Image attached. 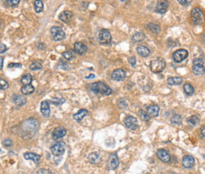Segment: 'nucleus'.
<instances>
[{
    "mask_svg": "<svg viewBox=\"0 0 205 174\" xmlns=\"http://www.w3.org/2000/svg\"><path fill=\"white\" fill-rule=\"evenodd\" d=\"M38 127H39V124L36 120L29 119V120H26L21 126L22 137L25 139H29L35 135V133L36 132Z\"/></svg>",
    "mask_w": 205,
    "mask_h": 174,
    "instance_id": "nucleus-1",
    "label": "nucleus"
},
{
    "mask_svg": "<svg viewBox=\"0 0 205 174\" xmlns=\"http://www.w3.org/2000/svg\"><path fill=\"white\" fill-rule=\"evenodd\" d=\"M91 90L97 95L109 96L112 93V90L103 81H97L91 85Z\"/></svg>",
    "mask_w": 205,
    "mask_h": 174,
    "instance_id": "nucleus-2",
    "label": "nucleus"
},
{
    "mask_svg": "<svg viewBox=\"0 0 205 174\" xmlns=\"http://www.w3.org/2000/svg\"><path fill=\"white\" fill-rule=\"evenodd\" d=\"M151 70L155 74H159L163 71V70L166 68V62L163 58H158L155 60L152 61L151 63Z\"/></svg>",
    "mask_w": 205,
    "mask_h": 174,
    "instance_id": "nucleus-3",
    "label": "nucleus"
},
{
    "mask_svg": "<svg viewBox=\"0 0 205 174\" xmlns=\"http://www.w3.org/2000/svg\"><path fill=\"white\" fill-rule=\"evenodd\" d=\"M192 71L196 76H201L204 74L205 70L204 62L201 59L196 58L194 59L193 60V68H192Z\"/></svg>",
    "mask_w": 205,
    "mask_h": 174,
    "instance_id": "nucleus-4",
    "label": "nucleus"
},
{
    "mask_svg": "<svg viewBox=\"0 0 205 174\" xmlns=\"http://www.w3.org/2000/svg\"><path fill=\"white\" fill-rule=\"evenodd\" d=\"M112 40V37L107 29H101L98 33V41L102 45H109Z\"/></svg>",
    "mask_w": 205,
    "mask_h": 174,
    "instance_id": "nucleus-5",
    "label": "nucleus"
},
{
    "mask_svg": "<svg viewBox=\"0 0 205 174\" xmlns=\"http://www.w3.org/2000/svg\"><path fill=\"white\" fill-rule=\"evenodd\" d=\"M51 35L55 41H61L66 37V33L62 28L58 26H53L51 29Z\"/></svg>",
    "mask_w": 205,
    "mask_h": 174,
    "instance_id": "nucleus-6",
    "label": "nucleus"
},
{
    "mask_svg": "<svg viewBox=\"0 0 205 174\" xmlns=\"http://www.w3.org/2000/svg\"><path fill=\"white\" fill-rule=\"evenodd\" d=\"M204 14L202 10L198 7H195L191 11V18L193 23L194 25H198L203 21Z\"/></svg>",
    "mask_w": 205,
    "mask_h": 174,
    "instance_id": "nucleus-7",
    "label": "nucleus"
},
{
    "mask_svg": "<svg viewBox=\"0 0 205 174\" xmlns=\"http://www.w3.org/2000/svg\"><path fill=\"white\" fill-rule=\"evenodd\" d=\"M189 56V52L185 49H178L176 51H174L172 55L174 61L177 63H179L181 62Z\"/></svg>",
    "mask_w": 205,
    "mask_h": 174,
    "instance_id": "nucleus-8",
    "label": "nucleus"
},
{
    "mask_svg": "<svg viewBox=\"0 0 205 174\" xmlns=\"http://www.w3.org/2000/svg\"><path fill=\"white\" fill-rule=\"evenodd\" d=\"M66 144L63 142H57L51 147V152L55 156L62 155L65 152Z\"/></svg>",
    "mask_w": 205,
    "mask_h": 174,
    "instance_id": "nucleus-9",
    "label": "nucleus"
},
{
    "mask_svg": "<svg viewBox=\"0 0 205 174\" xmlns=\"http://www.w3.org/2000/svg\"><path fill=\"white\" fill-rule=\"evenodd\" d=\"M119 165V159L117 153H111L107 161V169L109 170H113L117 169Z\"/></svg>",
    "mask_w": 205,
    "mask_h": 174,
    "instance_id": "nucleus-10",
    "label": "nucleus"
},
{
    "mask_svg": "<svg viewBox=\"0 0 205 174\" xmlns=\"http://www.w3.org/2000/svg\"><path fill=\"white\" fill-rule=\"evenodd\" d=\"M125 125L129 130L134 131L138 128V121L134 116H129L125 120Z\"/></svg>",
    "mask_w": 205,
    "mask_h": 174,
    "instance_id": "nucleus-11",
    "label": "nucleus"
},
{
    "mask_svg": "<svg viewBox=\"0 0 205 174\" xmlns=\"http://www.w3.org/2000/svg\"><path fill=\"white\" fill-rule=\"evenodd\" d=\"M169 2L167 0H159L155 6V12L163 14L168 10Z\"/></svg>",
    "mask_w": 205,
    "mask_h": 174,
    "instance_id": "nucleus-12",
    "label": "nucleus"
},
{
    "mask_svg": "<svg viewBox=\"0 0 205 174\" xmlns=\"http://www.w3.org/2000/svg\"><path fill=\"white\" fill-rule=\"evenodd\" d=\"M125 74H126L125 72L121 68L120 69H116L111 74V79L116 81H122L125 78Z\"/></svg>",
    "mask_w": 205,
    "mask_h": 174,
    "instance_id": "nucleus-13",
    "label": "nucleus"
},
{
    "mask_svg": "<svg viewBox=\"0 0 205 174\" xmlns=\"http://www.w3.org/2000/svg\"><path fill=\"white\" fill-rule=\"evenodd\" d=\"M156 154L159 160L162 161L163 162H169L171 161V155L168 153V151L164 150V149H159L156 152Z\"/></svg>",
    "mask_w": 205,
    "mask_h": 174,
    "instance_id": "nucleus-14",
    "label": "nucleus"
},
{
    "mask_svg": "<svg viewBox=\"0 0 205 174\" xmlns=\"http://www.w3.org/2000/svg\"><path fill=\"white\" fill-rule=\"evenodd\" d=\"M74 51H76L79 56H84L88 51V48L82 42H76L74 44Z\"/></svg>",
    "mask_w": 205,
    "mask_h": 174,
    "instance_id": "nucleus-15",
    "label": "nucleus"
},
{
    "mask_svg": "<svg viewBox=\"0 0 205 174\" xmlns=\"http://www.w3.org/2000/svg\"><path fill=\"white\" fill-rule=\"evenodd\" d=\"M66 135V130L63 127H58L54 130L52 133V139L53 140H57L61 138H63Z\"/></svg>",
    "mask_w": 205,
    "mask_h": 174,
    "instance_id": "nucleus-16",
    "label": "nucleus"
},
{
    "mask_svg": "<svg viewBox=\"0 0 205 174\" xmlns=\"http://www.w3.org/2000/svg\"><path fill=\"white\" fill-rule=\"evenodd\" d=\"M195 164V159L191 155H185L182 158V165L185 169H190Z\"/></svg>",
    "mask_w": 205,
    "mask_h": 174,
    "instance_id": "nucleus-17",
    "label": "nucleus"
},
{
    "mask_svg": "<svg viewBox=\"0 0 205 174\" xmlns=\"http://www.w3.org/2000/svg\"><path fill=\"white\" fill-rule=\"evenodd\" d=\"M40 111L41 113L43 114V116L44 117H49L50 113H51V109H50V106H49L48 102L47 101H44L41 102V105H40Z\"/></svg>",
    "mask_w": 205,
    "mask_h": 174,
    "instance_id": "nucleus-18",
    "label": "nucleus"
},
{
    "mask_svg": "<svg viewBox=\"0 0 205 174\" xmlns=\"http://www.w3.org/2000/svg\"><path fill=\"white\" fill-rule=\"evenodd\" d=\"M146 112L151 117H155V116H158V114H159V107L158 105H155V104L149 105V106L147 107Z\"/></svg>",
    "mask_w": 205,
    "mask_h": 174,
    "instance_id": "nucleus-19",
    "label": "nucleus"
},
{
    "mask_svg": "<svg viewBox=\"0 0 205 174\" xmlns=\"http://www.w3.org/2000/svg\"><path fill=\"white\" fill-rule=\"evenodd\" d=\"M72 17H73L72 12L69 11V10H65V11H62V13H60V14L58 15V18L62 21L65 22V23H67V22H69L70 21Z\"/></svg>",
    "mask_w": 205,
    "mask_h": 174,
    "instance_id": "nucleus-20",
    "label": "nucleus"
},
{
    "mask_svg": "<svg viewBox=\"0 0 205 174\" xmlns=\"http://www.w3.org/2000/svg\"><path fill=\"white\" fill-rule=\"evenodd\" d=\"M88 114V111L87 109H81V110H79L77 113L74 114L73 118H74V120L77 121V122H81Z\"/></svg>",
    "mask_w": 205,
    "mask_h": 174,
    "instance_id": "nucleus-21",
    "label": "nucleus"
},
{
    "mask_svg": "<svg viewBox=\"0 0 205 174\" xmlns=\"http://www.w3.org/2000/svg\"><path fill=\"white\" fill-rule=\"evenodd\" d=\"M24 158H26V160H32L36 164H37L39 162V160H40L41 157H40V155L36 154V153L28 152V153H24Z\"/></svg>",
    "mask_w": 205,
    "mask_h": 174,
    "instance_id": "nucleus-22",
    "label": "nucleus"
},
{
    "mask_svg": "<svg viewBox=\"0 0 205 174\" xmlns=\"http://www.w3.org/2000/svg\"><path fill=\"white\" fill-rule=\"evenodd\" d=\"M137 53L142 57H147L150 55V50L144 45H138L136 48Z\"/></svg>",
    "mask_w": 205,
    "mask_h": 174,
    "instance_id": "nucleus-23",
    "label": "nucleus"
},
{
    "mask_svg": "<svg viewBox=\"0 0 205 174\" xmlns=\"http://www.w3.org/2000/svg\"><path fill=\"white\" fill-rule=\"evenodd\" d=\"M12 99H13V101H14V104H16V105H18V106L24 105L26 102V98H25L24 96L18 95V94H15V95L13 96Z\"/></svg>",
    "mask_w": 205,
    "mask_h": 174,
    "instance_id": "nucleus-24",
    "label": "nucleus"
},
{
    "mask_svg": "<svg viewBox=\"0 0 205 174\" xmlns=\"http://www.w3.org/2000/svg\"><path fill=\"white\" fill-rule=\"evenodd\" d=\"M146 39V35L142 32L134 33L132 37V41L134 43H139V42L144 41Z\"/></svg>",
    "mask_w": 205,
    "mask_h": 174,
    "instance_id": "nucleus-25",
    "label": "nucleus"
},
{
    "mask_svg": "<svg viewBox=\"0 0 205 174\" xmlns=\"http://www.w3.org/2000/svg\"><path fill=\"white\" fill-rule=\"evenodd\" d=\"M183 82V79L181 77H171L167 79L169 86H178Z\"/></svg>",
    "mask_w": 205,
    "mask_h": 174,
    "instance_id": "nucleus-26",
    "label": "nucleus"
},
{
    "mask_svg": "<svg viewBox=\"0 0 205 174\" xmlns=\"http://www.w3.org/2000/svg\"><path fill=\"white\" fill-rule=\"evenodd\" d=\"M35 90L34 86H32L31 84L29 85H26L21 88V93H23L24 95H29L32 94Z\"/></svg>",
    "mask_w": 205,
    "mask_h": 174,
    "instance_id": "nucleus-27",
    "label": "nucleus"
},
{
    "mask_svg": "<svg viewBox=\"0 0 205 174\" xmlns=\"http://www.w3.org/2000/svg\"><path fill=\"white\" fill-rule=\"evenodd\" d=\"M32 81V76L29 73H27V74H24L21 79V81L22 82V84H23L24 86H26V85H29V84H31Z\"/></svg>",
    "mask_w": 205,
    "mask_h": 174,
    "instance_id": "nucleus-28",
    "label": "nucleus"
},
{
    "mask_svg": "<svg viewBox=\"0 0 205 174\" xmlns=\"http://www.w3.org/2000/svg\"><path fill=\"white\" fill-rule=\"evenodd\" d=\"M187 122L192 127H195V126H196L200 123V119L196 116H192L187 119Z\"/></svg>",
    "mask_w": 205,
    "mask_h": 174,
    "instance_id": "nucleus-29",
    "label": "nucleus"
},
{
    "mask_svg": "<svg viewBox=\"0 0 205 174\" xmlns=\"http://www.w3.org/2000/svg\"><path fill=\"white\" fill-rule=\"evenodd\" d=\"M184 92L188 96H192L194 93V88L191 84L185 83L184 85Z\"/></svg>",
    "mask_w": 205,
    "mask_h": 174,
    "instance_id": "nucleus-30",
    "label": "nucleus"
},
{
    "mask_svg": "<svg viewBox=\"0 0 205 174\" xmlns=\"http://www.w3.org/2000/svg\"><path fill=\"white\" fill-rule=\"evenodd\" d=\"M147 28L149 29L150 31H152L153 33H159L161 30V29L159 27V26H158L157 24L154 23H150L147 26Z\"/></svg>",
    "mask_w": 205,
    "mask_h": 174,
    "instance_id": "nucleus-31",
    "label": "nucleus"
},
{
    "mask_svg": "<svg viewBox=\"0 0 205 174\" xmlns=\"http://www.w3.org/2000/svg\"><path fill=\"white\" fill-rule=\"evenodd\" d=\"M34 8L36 13H40L44 10V4L41 0H36L34 2Z\"/></svg>",
    "mask_w": 205,
    "mask_h": 174,
    "instance_id": "nucleus-32",
    "label": "nucleus"
},
{
    "mask_svg": "<svg viewBox=\"0 0 205 174\" xmlns=\"http://www.w3.org/2000/svg\"><path fill=\"white\" fill-rule=\"evenodd\" d=\"M62 56L66 60H72L74 58V51L73 50H69V51H65V52L62 53Z\"/></svg>",
    "mask_w": 205,
    "mask_h": 174,
    "instance_id": "nucleus-33",
    "label": "nucleus"
},
{
    "mask_svg": "<svg viewBox=\"0 0 205 174\" xmlns=\"http://www.w3.org/2000/svg\"><path fill=\"white\" fill-rule=\"evenodd\" d=\"M99 154L97 152H93L88 155V160L91 163H96L97 161L99 160Z\"/></svg>",
    "mask_w": 205,
    "mask_h": 174,
    "instance_id": "nucleus-34",
    "label": "nucleus"
},
{
    "mask_svg": "<svg viewBox=\"0 0 205 174\" xmlns=\"http://www.w3.org/2000/svg\"><path fill=\"white\" fill-rule=\"evenodd\" d=\"M139 116H140V118L141 119V120L143 121H149L150 119H151V116L142 109L139 110Z\"/></svg>",
    "mask_w": 205,
    "mask_h": 174,
    "instance_id": "nucleus-35",
    "label": "nucleus"
},
{
    "mask_svg": "<svg viewBox=\"0 0 205 174\" xmlns=\"http://www.w3.org/2000/svg\"><path fill=\"white\" fill-rule=\"evenodd\" d=\"M41 63H39V62H32L29 66V69L32 70H39L42 69Z\"/></svg>",
    "mask_w": 205,
    "mask_h": 174,
    "instance_id": "nucleus-36",
    "label": "nucleus"
},
{
    "mask_svg": "<svg viewBox=\"0 0 205 174\" xmlns=\"http://www.w3.org/2000/svg\"><path fill=\"white\" fill-rule=\"evenodd\" d=\"M58 67H59L61 69H63L65 70H68L70 69V66L68 63L66 62H64V61L60 60L59 63H58Z\"/></svg>",
    "mask_w": 205,
    "mask_h": 174,
    "instance_id": "nucleus-37",
    "label": "nucleus"
},
{
    "mask_svg": "<svg viewBox=\"0 0 205 174\" xmlns=\"http://www.w3.org/2000/svg\"><path fill=\"white\" fill-rule=\"evenodd\" d=\"M117 105H118L120 109H125V108H127L128 104H127V102L124 99H120V100L117 101Z\"/></svg>",
    "mask_w": 205,
    "mask_h": 174,
    "instance_id": "nucleus-38",
    "label": "nucleus"
},
{
    "mask_svg": "<svg viewBox=\"0 0 205 174\" xmlns=\"http://www.w3.org/2000/svg\"><path fill=\"white\" fill-rule=\"evenodd\" d=\"M9 87V84L7 81H5L3 79H0V90H7Z\"/></svg>",
    "mask_w": 205,
    "mask_h": 174,
    "instance_id": "nucleus-39",
    "label": "nucleus"
},
{
    "mask_svg": "<svg viewBox=\"0 0 205 174\" xmlns=\"http://www.w3.org/2000/svg\"><path fill=\"white\" fill-rule=\"evenodd\" d=\"M181 120H182V119H181V116H180V115H175L173 118L171 119V122L174 123H177V124H178V123H181V122H182Z\"/></svg>",
    "mask_w": 205,
    "mask_h": 174,
    "instance_id": "nucleus-40",
    "label": "nucleus"
},
{
    "mask_svg": "<svg viewBox=\"0 0 205 174\" xmlns=\"http://www.w3.org/2000/svg\"><path fill=\"white\" fill-rule=\"evenodd\" d=\"M2 144H3V146H7V147H9V146H13V142H12L11 139H7L2 142Z\"/></svg>",
    "mask_w": 205,
    "mask_h": 174,
    "instance_id": "nucleus-41",
    "label": "nucleus"
},
{
    "mask_svg": "<svg viewBox=\"0 0 205 174\" xmlns=\"http://www.w3.org/2000/svg\"><path fill=\"white\" fill-rule=\"evenodd\" d=\"M177 2H179L181 5H182V6L186 7V6H189L193 2V0H177Z\"/></svg>",
    "mask_w": 205,
    "mask_h": 174,
    "instance_id": "nucleus-42",
    "label": "nucleus"
},
{
    "mask_svg": "<svg viewBox=\"0 0 205 174\" xmlns=\"http://www.w3.org/2000/svg\"><path fill=\"white\" fill-rule=\"evenodd\" d=\"M20 2V0H7V3L10 7H14L17 6Z\"/></svg>",
    "mask_w": 205,
    "mask_h": 174,
    "instance_id": "nucleus-43",
    "label": "nucleus"
},
{
    "mask_svg": "<svg viewBox=\"0 0 205 174\" xmlns=\"http://www.w3.org/2000/svg\"><path fill=\"white\" fill-rule=\"evenodd\" d=\"M128 60H129V63H130V65H131L133 68H134V67L136 66V58H135L134 56L129 57Z\"/></svg>",
    "mask_w": 205,
    "mask_h": 174,
    "instance_id": "nucleus-44",
    "label": "nucleus"
},
{
    "mask_svg": "<svg viewBox=\"0 0 205 174\" xmlns=\"http://www.w3.org/2000/svg\"><path fill=\"white\" fill-rule=\"evenodd\" d=\"M54 101H52L55 104H62L63 103H65V99L64 98H61V99H54Z\"/></svg>",
    "mask_w": 205,
    "mask_h": 174,
    "instance_id": "nucleus-45",
    "label": "nucleus"
},
{
    "mask_svg": "<svg viewBox=\"0 0 205 174\" xmlns=\"http://www.w3.org/2000/svg\"><path fill=\"white\" fill-rule=\"evenodd\" d=\"M21 63H9V65H8V68H21Z\"/></svg>",
    "mask_w": 205,
    "mask_h": 174,
    "instance_id": "nucleus-46",
    "label": "nucleus"
},
{
    "mask_svg": "<svg viewBox=\"0 0 205 174\" xmlns=\"http://www.w3.org/2000/svg\"><path fill=\"white\" fill-rule=\"evenodd\" d=\"M7 50V48L4 44H0V53H4Z\"/></svg>",
    "mask_w": 205,
    "mask_h": 174,
    "instance_id": "nucleus-47",
    "label": "nucleus"
},
{
    "mask_svg": "<svg viewBox=\"0 0 205 174\" xmlns=\"http://www.w3.org/2000/svg\"><path fill=\"white\" fill-rule=\"evenodd\" d=\"M37 173H52V172L51 171H50V170H44V169H41V170H39L37 171Z\"/></svg>",
    "mask_w": 205,
    "mask_h": 174,
    "instance_id": "nucleus-48",
    "label": "nucleus"
},
{
    "mask_svg": "<svg viewBox=\"0 0 205 174\" xmlns=\"http://www.w3.org/2000/svg\"><path fill=\"white\" fill-rule=\"evenodd\" d=\"M2 67H3V59L0 57V70L2 69Z\"/></svg>",
    "mask_w": 205,
    "mask_h": 174,
    "instance_id": "nucleus-49",
    "label": "nucleus"
},
{
    "mask_svg": "<svg viewBox=\"0 0 205 174\" xmlns=\"http://www.w3.org/2000/svg\"><path fill=\"white\" fill-rule=\"evenodd\" d=\"M95 78V74H90L88 77H86L85 79H94Z\"/></svg>",
    "mask_w": 205,
    "mask_h": 174,
    "instance_id": "nucleus-50",
    "label": "nucleus"
},
{
    "mask_svg": "<svg viewBox=\"0 0 205 174\" xmlns=\"http://www.w3.org/2000/svg\"><path fill=\"white\" fill-rule=\"evenodd\" d=\"M201 133L203 134V139H204V127L201 128Z\"/></svg>",
    "mask_w": 205,
    "mask_h": 174,
    "instance_id": "nucleus-51",
    "label": "nucleus"
}]
</instances>
